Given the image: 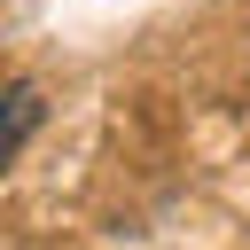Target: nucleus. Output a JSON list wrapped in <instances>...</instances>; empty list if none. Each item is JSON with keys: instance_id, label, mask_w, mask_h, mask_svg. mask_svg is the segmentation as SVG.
I'll return each instance as SVG.
<instances>
[{"instance_id": "obj_1", "label": "nucleus", "mask_w": 250, "mask_h": 250, "mask_svg": "<svg viewBox=\"0 0 250 250\" xmlns=\"http://www.w3.org/2000/svg\"><path fill=\"white\" fill-rule=\"evenodd\" d=\"M39 133V94L31 86H0V172L16 164V148Z\"/></svg>"}]
</instances>
